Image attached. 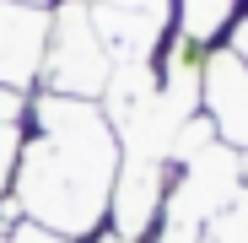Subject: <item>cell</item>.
<instances>
[{
  "mask_svg": "<svg viewBox=\"0 0 248 243\" xmlns=\"http://www.w3.org/2000/svg\"><path fill=\"white\" fill-rule=\"evenodd\" d=\"M92 6H119V11H146V16H162L168 0H92Z\"/></svg>",
  "mask_w": 248,
  "mask_h": 243,
  "instance_id": "9c48e42d",
  "label": "cell"
},
{
  "mask_svg": "<svg viewBox=\"0 0 248 243\" xmlns=\"http://www.w3.org/2000/svg\"><path fill=\"white\" fill-rule=\"evenodd\" d=\"M200 108L211 119L216 141H227L232 151L248 146V65L221 44L205 60V76H200Z\"/></svg>",
  "mask_w": 248,
  "mask_h": 243,
  "instance_id": "5b68a950",
  "label": "cell"
},
{
  "mask_svg": "<svg viewBox=\"0 0 248 243\" xmlns=\"http://www.w3.org/2000/svg\"><path fill=\"white\" fill-rule=\"evenodd\" d=\"M44 49H49V6L0 0V87L38 92Z\"/></svg>",
  "mask_w": 248,
  "mask_h": 243,
  "instance_id": "277c9868",
  "label": "cell"
},
{
  "mask_svg": "<svg viewBox=\"0 0 248 243\" xmlns=\"http://www.w3.org/2000/svg\"><path fill=\"white\" fill-rule=\"evenodd\" d=\"M113 54L92 22V0H54L49 6V49H44V76L38 92L49 97H81L103 103L113 87Z\"/></svg>",
  "mask_w": 248,
  "mask_h": 243,
  "instance_id": "7a4b0ae2",
  "label": "cell"
},
{
  "mask_svg": "<svg viewBox=\"0 0 248 243\" xmlns=\"http://www.w3.org/2000/svg\"><path fill=\"white\" fill-rule=\"evenodd\" d=\"M16 162H22V125H0V200L11 194Z\"/></svg>",
  "mask_w": 248,
  "mask_h": 243,
  "instance_id": "52a82bcc",
  "label": "cell"
},
{
  "mask_svg": "<svg viewBox=\"0 0 248 243\" xmlns=\"http://www.w3.org/2000/svg\"><path fill=\"white\" fill-rule=\"evenodd\" d=\"M173 11H178V32L216 49L221 32H232L237 22V0H173Z\"/></svg>",
  "mask_w": 248,
  "mask_h": 243,
  "instance_id": "8992f818",
  "label": "cell"
},
{
  "mask_svg": "<svg viewBox=\"0 0 248 243\" xmlns=\"http://www.w3.org/2000/svg\"><path fill=\"white\" fill-rule=\"evenodd\" d=\"M168 189H173V162L124 157V168L113 178V200H108V222L103 227L135 238V243H151V232H162Z\"/></svg>",
  "mask_w": 248,
  "mask_h": 243,
  "instance_id": "3957f363",
  "label": "cell"
},
{
  "mask_svg": "<svg viewBox=\"0 0 248 243\" xmlns=\"http://www.w3.org/2000/svg\"><path fill=\"white\" fill-rule=\"evenodd\" d=\"M87 243H135V238H124V232H113V227H97Z\"/></svg>",
  "mask_w": 248,
  "mask_h": 243,
  "instance_id": "8fae6325",
  "label": "cell"
},
{
  "mask_svg": "<svg viewBox=\"0 0 248 243\" xmlns=\"http://www.w3.org/2000/svg\"><path fill=\"white\" fill-rule=\"evenodd\" d=\"M0 243H76V238L49 232V227H38V222H16V227H0Z\"/></svg>",
  "mask_w": 248,
  "mask_h": 243,
  "instance_id": "ba28073f",
  "label": "cell"
},
{
  "mask_svg": "<svg viewBox=\"0 0 248 243\" xmlns=\"http://www.w3.org/2000/svg\"><path fill=\"white\" fill-rule=\"evenodd\" d=\"M119 168L124 146L103 103L38 92L22 119V162L6 200L27 222L81 243L108 222Z\"/></svg>",
  "mask_w": 248,
  "mask_h": 243,
  "instance_id": "6da1fadb",
  "label": "cell"
},
{
  "mask_svg": "<svg viewBox=\"0 0 248 243\" xmlns=\"http://www.w3.org/2000/svg\"><path fill=\"white\" fill-rule=\"evenodd\" d=\"M22 6H54V0H22Z\"/></svg>",
  "mask_w": 248,
  "mask_h": 243,
  "instance_id": "7c38bea8",
  "label": "cell"
},
{
  "mask_svg": "<svg viewBox=\"0 0 248 243\" xmlns=\"http://www.w3.org/2000/svg\"><path fill=\"white\" fill-rule=\"evenodd\" d=\"M227 49L248 65V16H243V22H232V44H227Z\"/></svg>",
  "mask_w": 248,
  "mask_h": 243,
  "instance_id": "30bf717a",
  "label": "cell"
}]
</instances>
